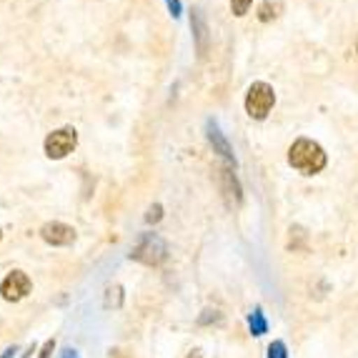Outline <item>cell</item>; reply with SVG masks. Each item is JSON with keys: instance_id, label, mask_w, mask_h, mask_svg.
<instances>
[{"instance_id": "cell-9", "label": "cell", "mask_w": 358, "mask_h": 358, "mask_svg": "<svg viewBox=\"0 0 358 358\" xmlns=\"http://www.w3.org/2000/svg\"><path fill=\"white\" fill-rule=\"evenodd\" d=\"M191 23H193V30H196V38H198V50H201V55H203V50H206V20H203V15H201V10H193Z\"/></svg>"}, {"instance_id": "cell-10", "label": "cell", "mask_w": 358, "mask_h": 358, "mask_svg": "<svg viewBox=\"0 0 358 358\" xmlns=\"http://www.w3.org/2000/svg\"><path fill=\"white\" fill-rule=\"evenodd\" d=\"M248 323H251V334L253 336H263L266 331H268V323H266V318H263V313L258 308L253 310V316H251V321H248Z\"/></svg>"}, {"instance_id": "cell-5", "label": "cell", "mask_w": 358, "mask_h": 358, "mask_svg": "<svg viewBox=\"0 0 358 358\" xmlns=\"http://www.w3.org/2000/svg\"><path fill=\"white\" fill-rule=\"evenodd\" d=\"M30 288H33V283H30V278L23 271H10V273L3 278V283H0V296L15 303V301H23L25 296H28Z\"/></svg>"}, {"instance_id": "cell-14", "label": "cell", "mask_w": 358, "mask_h": 358, "mask_svg": "<svg viewBox=\"0 0 358 358\" xmlns=\"http://www.w3.org/2000/svg\"><path fill=\"white\" fill-rule=\"evenodd\" d=\"M166 3H168V10L173 13L176 18H178V15H180V0H166Z\"/></svg>"}, {"instance_id": "cell-19", "label": "cell", "mask_w": 358, "mask_h": 358, "mask_svg": "<svg viewBox=\"0 0 358 358\" xmlns=\"http://www.w3.org/2000/svg\"><path fill=\"white\" fill-rule=\"evenodd\" d=\"M0 238H3V233H0Z\"/></svg>"}, {"instance_id": "cell-13", "label": "cell", "mask_w": 358, "mask_h": 358, "mask_svg": "<svg viewBox=\"0 0 358 358\" xmlns=\"http://www.w3.org/2000/svg\"><path fill=\"white\" fill-rule=\"evenodd\" d=\"M161 215H163V208L158 203H155V206H150V208H148V215H145V221L155 223V221H161Z\"/></svg>"}, {"instance_id": "cell-11", "label": "cell", "mask_w": 358, "mask_h": 358, "mask_svg": "<svg viewBox=\"0 0 358 358\" xmlns=\"http://www.w3.org/2000/svg\"><path fill=\"white\" fill-rule=\"evenodd\" d=\"M268 358H288L286 343H283V341H273L268 346Z\"/></svg>"}, {"instance_id": "cell-16", "label": "cell", "mask_w": 358, "mask_h": 358, "mask_svg": "<svg viewBox=\"0 0 358 358\" xmlns=\"http://www.w3.org/2000/svg\"><path fill=\"white\" fill-rule=\"evenodd\" d=\"M118 291H120V288L115 286V288H110V291H108V293H118ZM118 303H120V293H118V296H115V306H118ZM108 306H113V296L108 299Z\"/></svg>"}, {"instance_id": "cell-8", "label": "cell", "mask_w": 358, "mask_h": 358, "mask_svg": "<svg viewBox=\"0 0 358 358\" xmlns=\"http://www.w3.org/2000/svg\"><path fill=\"white\" fill-rule=\"evenodd\" d=\"M283 10V0H263L261 8H258V18L263 20V23H268V20L278 18Z\"/></svg>"}, {"instance_id": "cell-7", "label": "cell", "mask_w": 358, "mask_h": 358, "mask_svg": "<svg viewBox=\"0 0 358 358\" xmlns=\"http://www.w3.org/2000/svg\"><path fill=\"white\" fill-rule=\"evenodd\" d=\"M208 141H210V145L215 148V153L221 155V158L228 163V166L236 168V158H233L231 145H228V141L223 138V133L218 131V126H215V123H208Z\"/></svg>"}, {"instance_id": "cell-12", "label": "cell", "mask_w": 358, "mask_h": 358, "mask_svg": "<svg viewBox=\"0 0 358 358\" xmlns=\"http://www.w3.org/2000/svg\"><path fill=\"white\" fill-rule=\"evenodd\" d=\"M253 0H231V10L233 15H245L248 13V8H251Z\"/></svg>"}, {"instance_id": "cell-3", "label": "cell", "mask_w": 358, "mask_h": 358, "mask_svg": "<svg viewBox=\"0 0 358 358\" xmlns=\"http://www.w3.org/2000/svg\"><path fill=\"white\" fill-rule=\"evenodd\" d=\"M76 145H78L76 128L73 126L58 128V131H53L48 138H45V155L53 158V161H60V158H66L68 153H73Z\"/></svg>"}, {"instance_id": "cell-1", "label": "cell", "mask_w": 358, "mask_h": 358, "mask_svg": "<svg viewBox=\"0 0 358 358\" xmlns=\"http://www.w3.org/2000/svg\"><path fill=\"white\" fill-rule=\"evenodd\" d=\"M288 163H291L299 173L303 176H316L326 168V153L316 141L308 138H299L288 150Z\"/></svg>"}, {"instance_id": "cell-17", "label": "cell", "mask_w": 358, "mask_h": 358, "mask_svg": "<svg viewBox=\"0 0 358 358\" xmlns=\"http://www.w3.org/2000/svg\"><path fill=\"white\" fill-rule=\"evenodd\" d=\"M13 356H15V348H8V351L3 353V356H0V358H13Z\"/></svg>"}, {"instance_id": "cell-20", "label": "cell", "mask_w": 358, "mask_h": 358, "mask_svg": "<svg viewBox=\"0 0 358 358\" xmlns=\"http://www.w3.org/2000/svg\"><path fill=\"white\" fill-rule=\"evenodd\" d=\"M356 50H358V45H356Z\"/></svg>"}, {"instance_id": "cell-2", "label": "cell", "mask_w": 358, "mask_h": 358, "mask_svg": "<svg viewBox=\"0 0 358 358\" xmlns=\"http://www.w3.org/2000/svg\"><path fill=\"white\" fill-rule=\"evenodd\" d=\"M273 103H275V93L268 83H261V80H258V83H253L251 88H248V96H245V110H248L251 118L263 120L271 113Z\"/></svg>"}, {"instance_id": "cell-6", "label": "cell", "mask_w": 358, "mask_h": 358, "mask_svg": "<svg viewBox=\"0 0 358 358\" xmlns=\"http://www.w3.org/2000/svg\"><path fill=\"white\" fill-rule=\"evenodd\" d=\"M41 238L50 245H71L76 241V231L71 226H66V223L53 221L41 228Z\"/></svg>"}, {"instance_id": "cell-15", "label": "cell", "mask_w": 358, "mask_h": 358, "mask_svg": "<svg viewBox=\"0 0 358 358\" xmlns=\"http://www.w3.org/2000/svg\"><path fill=\"white\" fill-rule=\"evenodd\" d=\"M53 348H55V341H45V346H43V351H41V358H48L50 353H53Z\"/></svg>"}, {"instance_id": "cell-18", "label": "cell", "mask_w": 358, "mask_h": 358, "mask_svg": "<svg viewBox=\"0 0 358 358\" xmlns=\"http://www.w3.org/2000/svg\"><path fill=\"white\" fill-rule=\"evenodd\" d=\"M63 358H78V356H76V351H66L63 353Z\"/></svg>"}, {"instance_id": "cell-4", "label": "cell", "mask_w": 358, "mask_h": 358, "mask_svg": "<svg viewBox=\"0 0 358 358\" xmlns=\"http://www.w3.org/2000/svg\"><path fill=\"white\" fill-rule=\"evenodd\" d=\"M131 258L145 263V266H158L166 258V243L158 236H153V233H145L143 238L138 241L136 248H133Z\"/></svg>"}]
</instances>
